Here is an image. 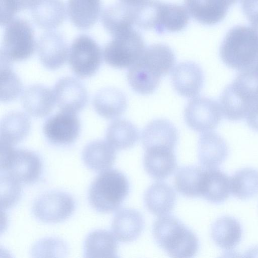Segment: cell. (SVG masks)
<instances>
[{"label":"cell","instance_id":"13","mask_svg":"<svg viewBox=\"0 0 258 258\" xmlns=\"http://www.w3.org/2000/svg\"><path fill=\"white\" fill-rule=\"evenodd\" d=\"M172 82L175 90L180 95L188 98L195 97L203 87V72L201 67L194 62H182L174 69Z\"/></svg>","mask_w":258,"mask_h":258},{"label":"cell","instance_id":"2","mask_svg":"<svg viewBox=\"0 0 258 258\" xmlns=\"http://www.w3.org/2000/svg\"><path fill=\"white\" fill-rule=\"evenodd\" d=\"M130 183L124 174L116 169L99 174L89 188L88 199L96 211L108 213L116 210L128 196Z\"/></svg>","mask_w":258,"mask_h":258},{"label":"cell","instance_id":"12","mask_svg":"<svg viewBox=\"0 0 258 258\" xmlns=\"http://www.w3.org/2000/svg\"><path fill=\"white\" fill-rule=\"evenodd\" d=\"M36 48L41 63L49 70L58 69L68 57L69 49L64 37L54 31L42 34L36 42Z\"/></svg>","mask_w":258,"mask_h":258},{"label":"cell","instance_id":"3","mask_svg":"<svg viewBox=\"0 0 258 258\" xmlns=\"http://www.w3.org/2000/svg\"><path fill=\"white\" fill-rule=\"evenodd\" d=\"M223 62L242 70L258 59V35L250 26L237 25L227 33L219 49Z\"/></svg>","mask_w":258,"mask_h":258},{"label":"cell","instance_id":"25","mask_svg":"<svg viewBox=\"0 0 258 258\" xmlns=\"http://www.w3.org/2000/svg\"><path fill=\"white\" fill-rule=\"evenodd\" d=\"M176 193L168 184L157 182L147 189L144 202L147 209L156 216L166 215L173 209L176 202Z\"/></svg>","mask_w":258,"mask_h":258},{"label":"cell","instance_id":"33","mask_svg":"<svg viewBox=\"0 0 258 258\" xmlns=\"http://www.w3.org/2000/svg\"><path fill=\"white\" fill-rule=\"evenodd\" d=\"M161 78L140 59L130 68L127 74L131 87L142 95L153 93L158 87Z\"/></svg>","mask_w":258,"mask_h":258},{"label":"cell","instance_id":"27","mask_svg":"<svg viewBox=\"0 0 258 258\" xmlns=\"http://www.w3.org/2000/svg\"><path fill=\"white\" fill-rule=\"evenodd\" d=\"M101 0H68L67 15L77 28L85 30L92 27L101 12Z\"/></svg>","mask_w":258,"mask_h":258},{"label":"cell","instance_id":"29","mask_svg":"<svg viewBox=\"0 0 258 258\" xmlns=\"http://www.w3.org/2000/svg\"><path fill=\"white\" fill-rule=\"evenodd\" d=\"M117 243L115 236L105 230L91 232L84 243L85 257H116Z\"/></svg>","mask_w":258,"mask_h":258},{"label":"cell","instance_id":"42","mask_svg":"<svg viewBox=\"0 0 258 258\" xmlns=\"http://www.w3.org/2000/svg\"><path fill=\"white\" fill-rule=\"evenodd\" d=\"M246 118L249 126L254 130L258 131V102L252 106Z\"/></svg>","mask_w":258,"mask_h":258},{"label":"cell","instance_id":"38","mask_svg":"<svg viewBox=\"0 0 258 258\" xmlns=\"http://www.w3.org/2000/svg\"><path fill=\"white\" fill-rule=\"evenodd\" d=\"M161 3L159 0H144L133 6L134 25L143 30L155 29Z\"/></svg>","mask_w":258,"mask_h":258},{"label":"cell","instance_id":"19","mask_svg":"<svg viewBox=\"0 0 258 258\" xmlns=\"http://www.w3.org/2000/svg\"><path fill=\"white\" fill-rule=\"evenodd\" d=\"M144 166L152 178L162 180L171 175L177 167L174 150L151 148L145 150Z\"/></svg>","mask_w":258,"mask_h":258},{"label":"cell","instance_id":"30","mask_svg":"<svg viewBox=\"0 0 258 258\" xmlns=\"http://www.w3.org/2000/svg\"><path fill=\"white\" fill-rule=\"evenodd\" d=\"M189 21V13L183 6L162 2L158 23L154 30L159 34L179 32L186 27Z\"/></svg>","mask_w":258,"mask_h":258},{"label":"cell","instance_id":"4","mask_svg":"<svg viewBox=\"0 0 258 258\" xmlns=\"http://www.w3.org/2000/svg\"><path fill=\"white\" fill-rule=\"evenodd\" d=\"M1 143V171L13 176L21 183L37 181L42 172V162L36 153L26 149H16L13 145Z\"/></svg>","mask_w":258,"mask_h":258},{"label":"cell","instance_id":"7","mask_svg":"<svg viewBox=\"0 0 258 258\" xmlns=\"http://www.w3.org/2000/svg\"><path fill=\"white\" fill-rule=\"evenodd\" d=\"M103 53L96 42L86 35L76 37L69 50V62L74 73L80 78L90 77L99 69Z\"/></svg>","mask_w":258,"mask_h":258},{"label":"cell","instance_id":"34","mask_svg":"<svg viewBox=\"0 0 258 258\" xmlns=\"http://www.w3.org/2000/svg\"><path fill=\"white\" fill-rule=\"evenodd\" d=\"M137 127L125 119L112 122L106 133L107 142L115 149L124 150L133 147L139 139Z\"/></svg>","mask_w":258,"mask_h":258},{"label":"cell","instance_id":"36","mask_svg":"<svg viewBox=\"0 0 258 258\" xmlns=\"http://www.w3.org/2000/svg\"><path fill=\"white\" fill-rule=\"evenodd\" d=\"M231 192L241 200L258 194V170L246 168L237 171L230 178Z\"/></svg>","mask_w":258,"mask_h":258},{"label":"cell","instance_id":"10","mask_svg":"<svg viewBox=\"0 0 258 258\" xmlns=\"http://www.w3.org/2000/svg\"><path fill=\"white\" fill-rule=\"evenodd\" d=\"M80 128V121L75 113L61 111L45 121L43 132L50 143L64 146L70 145L77 139Z\"/></svg>","mask_w":258,"mask_h":258},{"label":"cell","instance_id":"32","mask_svg":"<svg viewBox=\"0 0 258 258\" xmlns=\"http://www.w3.org/2000/svg\"><path fill=\"white\" fill-rule=\"evenodd\" d=\"M140 59L160 77L169 74L175 63V56L171 48L160 43L145 48Z\"/></svg>","mask_w":258,"mask_h":258},{"label":"cell","instance_id":"41","mask_svg":"<svg viewBox=\"0 0 258 258\" xmlns=\"http://www.w3.org/2000/svg\"><path fill=\"white\" fill-rule=\"evenodd\" d=\"M242 12L251 26L258 25V0H241Z\"/></svg>","mask_w":258,"mask_h":258},{"label":"cell","instance_id":"26","mask_svg":"<svg viewBox=\"0 0 258 258\" xmlns=\"http://www.w3.org/2000/svg\"><path fill=\"white\" fill-rule=\"evenodd\" d=\"M101 17L104 28L114 37L133 28L134 7L122 3L112 5L103 10Z\"/></svg>","mask_w":258,"mask_h":258},{"label":"cell","instance_id":"17","mask_svg":"<svg viewBox=\"0 0 258 258\" xmlns=\"http://www.w3.org/2000/svg\"><path fill=\"white\" fill-rule=\"evenodd\" d=\"M145 226L142 214L138 211L123 208L113 217L111 229L116 238L121 242H132L141 235Z\"/></svg>","mask_w":258,"mask_h":258},{"label":"cell","instance_id":"11","mask_svg":"<svg viewBox=\"0 0 258 258\" xmlns=\"http://www.w3.org/2000/svg\"><path fill=\"white\" fill-rule=\"evenodd\" d=\"M52 91L55 103L61 111L76 114L87 103V90L83 84L74 78H61L56 82Z\"/></svg>","mask_w":258,"mask_h":258},{"label":"cell","instance_id":"8","mask_svg":"<svg viewBox=\"0 0 258 258\" xmlns=\"http://www.w3.org/2000/svg\"><path fill=\"white\" fill-rule=\"evenodd\" d=\"M73 198L61 191H50L41 195L34 201L32 211L39 220L57 223L69 218L75 209Z\"/></svg>","mask_w":258,"mask_h":258},{"label":"cell","instance_id":"20","mask_svg":"<svg viewBox=\"0 0 258 258\" xmlns=\"http://www.w3.org/2000/svg\"><path fill=\"white\" fill-rule=\"evenodd\" d=\"M22 106L30 115L42 117L48 115L53 108L55 99L53 91L42 85L27 87L21 97Z\"/></svg>","mask_w":258,"mask_h":258},{"label":"cell","instance_id":"31","mask_svg":"<svg viewBox=\"0 0 258 258\" xmlns=\"http://www.w3.org/2000/svg\"><path fill=\"white\" fill-rule=\"evenodd\" d=\"M31 128V121L24 113L15 111L8 113L1 120V142L14 145L24 139Z\"/></svg>","mask_w":258,"mask_h":258},{"label":"cell","instance_id":"43","mask_svg":"<svg viewBox=\"0 0 258 258\" xmlns=\"http://www.w3.org/2000/svg\"><path fill=\"white\" fill-rule=\"evenodd\" d=\"M144 0H120V2L124 4L135 6Z\"/></svg>","mask_w":258,"mask_h":258},{"label":"cell","instance_id":"39","mask_svg":"<svg viewBox=\"0 0 258 258\" xmlns=\"http://www.w3.org/2000/svg\"><path fill=\"white\" fill-rule=\"evenodd\" d=\"M21 183L8 173L1 172V208L9 209L19 201L22 194Z\"/></svg>","mask_w":258,"mask_h":258},{"label":"cell","instance_id":"6","mask_svg":"<svg viewBox=\"0 0 258 258\" xmlns=\"http://www.w3.org/2000/svg\"><path fill=\"white\" fill-rule=\"evenodd\" d=\"M112 37L103 50L105 62L115 68H130L140 58L145 49L142 35L132 28Z\"/></svg>","mask_w":258,"mask_h":258},{"label":"cell","instance_id":"28","mask_svg":"<svg viewBox=\"0 0 258 258\" xmlns=\"http://www.w3.org/2000/svg\"><path fill=\"white\" fill-rule=\"evenodd\" d=\"M241 226L236 219L223 216L217 219L211 227V237L215 243L224 250L234 249L241 240Z\"/></svg>","mask_w":258,"mask_h":258},{"label":"cell","instance_id":"14","mask_svg":"<svg viewBox=\"0 0 258 258\" xmlns=\"http://www.w3.org/2000/svg\"><path fill=\"white\" fill-rule=\"evenodd\" d=\"M228 147L225 140L218 134L208 131L200 137L198 157L201 164L206 169L216 168L228 155Z\"/></svg>","mask_w":258,"mask_h":258},{"label":"cell","instance_id":"24","mask_svg":"<svg viewBox=\"0 0 258 258\" xmlns=\"http://www.w3.org/2000/svg\"><path fill=\"white\" fill-rule=\"evenodd\" d=\"M93 104L99 115L107 119H115L125 111L127 100L125 95L119 89L108 87L96 93Z\"/></svg>","mask_w":258,"mask_h":258},{"label":"cell","instance_id":"23","mask_svg":"<svg viewBox=\"0 0 258 258\" xmlns=\"http://www.w3.org/2000/svg\"><path fill=\"white\" fill-rule=\"evenodd\" d=\"M82 157L84 163L89 169L104 171L114 164L116 152L107 142L97 140L89 143L84 147Z\"/></svg>","mask_w":258,"mask_h":258},{"label":"cell","instance_id":"21","mask_svg":"<svg viewBox=\"0 0 258 258\" xmlns=\"http://www.w3.org/2000/svg\"><path fill=\"white\" fill-rule=\"evenodd\" d=\"M228 86L251 109L258 102V59L252 64L241 70Z\"/></svg>","mask_w":258,"mask_h":258},{"label":"cell","instance_id":"22","mask_svg":"<svg viewBox=\"0 0 258 258\" xmlns=\"http://www.w3.org/2000/svg\"><path fill=\"white\" fill-rule=\"evenodd\" d=\"M230 192V178L227 174L216 168L205 169L201 197L219 204L226 200Z\"/></svg>","mask_w":258,"mask_h":258},{"label":"cell","instance_id":"1","mask_svg":"<svg viewBox=\"0 0 258 258\" xmlns=\"http://www.w3.org/2000/svg\"><path fill=\"white\" fill-rule=\"evenodd\" d=\"M152 233L158 245L171 257H191L199 249L196 234L174 216L166 215L158 218L153 224Z\"/></svg>","mask_w":258,"mask_h":258},{"label":"cell","instance_id":"9","mask_svg":"<svg viewBox=\"0 0 258 258\" xmlns=\"http://www.w3.org/2000/svg\"><path fill=\"white\" fill-rule=\"evenodd\" d=\"M222 112L213 99L197 97L191 100L184 110V119L188 126L199 132H206L215 128L220 123Z\"/></svg>","mask_w":258,"mask_h":258},{"label":"cell","instance_id":"16","mask_svg":"<svg viewBox=\"0 0 258 258\" xmlns=\"http://www.w3.org/2000/svg\"><path fill=\"white\" fill-rule=\"evenodd\" d=\"M189 15L206 25L219 23L226 17L232 4L229 0H184Z\"/></svg>","mask_w":258,"mask_h":258},{"label":"cell","instance_id":"18","mask_svg":"<svg viewBox=\"0 0 258 258\" xmlns=\"http://www.w3.org/2000/svg\"><path fill=\"white\" fill-rule=\"evenodd\" d=\"M30 10L34 23L48 31L59 26L67 15L62 0H37Z\"/></svg>","mask_w":258,"mask_h":258},{"label":"cell","instance_id":"37","mask_svg":"<svg viewBox=\"0 0 258 258\" xmlns=\"http://www.w3.org/2000/svg\"><path fill=\"white\" fill-rule=\"evenodd\" d=\"M22 83L12 70L11 62L1 57V101H11L21 94Z\"/></svg>","mask_w":258,"mask_h":258},{"label":"cell","instance_id":"15","mask_svg":"<svg viewBox=\"0 0 258 258\" xmlns=\"http://www.w3.org/2000/svg\"><path fill=\"white\" fill-rule=\"evenodd\" d=\"M144 149L162 148L174 150L178 139L176 127L164 119H155L150 122L142 133Z\"/></svg>","mask_w":258,"mask_h":258},{"label":"cell","instance_id":"5","mask_svg":"<svg viewBox=\"0 0 258 258\" xmlns=\"http://www.w3.org/2000/svg\"><path fill=\"white\" fill-rule=\"evenodd\" d=\"M5 27L1 57L11 62L29 58L36 48L34 30L29 22L15 18Z\"/></svg>","mask_w":258,"mask_h":258},{"label":"cell","instance_id":"35","mask_svg":"<svg viewBox=\"0 0 258 258\" xmlns=\"http://www.w3.org/2000/svg\"><path fill=\"white\" fill-rule=\"evenodd\" d=\"M204 171L205 169L196 166L180 168L174 177V186L177 191L186 197H201Z\"/></svg>","mask_w":258,"mask_h":258},{"label":"cell","instance_id":"40","mask_svg":"<svg viewBox=\"0 0 258 258\" xmlns=\"http://www.w3.org/2000/svg\"><path fill=\"white\" fill-rule=\"evenodd\" d=\"M37 0H0L1 24L5 26L17 12L31 9Z\"/></svg>","mask_w":258,"mask_h":258}]
</instances>
